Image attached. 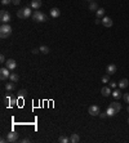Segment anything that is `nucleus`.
I'll use <instances>...</instances> for the list:
<instances>
[{"mask_svg":"<svg viewBox=\"0 0 129 143\" xmlns=\"http://www.w3.org/2000/svg\"><path fill=\"white\" fill-rule=\"evenodd\" d=\"M4 102H5V104L9 107V103H11V98L9 97H7V98H4Z\"/></svg>","mask_w":129,"mask_h":143,"instance_id":"31","label":"nucleus"},{"mask_svg":"<svg viewBox=\"0 0 129 143\" xmlns=\"http://www.w3.org/2000/svg\"><path fill=\"white\" fill-rule=\"evenodd\" d=\"M58 142H59V143H68V142H70V138H68V137H65V135H61V137L58 138Z\"/></svg>","mask_w":129,"mask_h":143,"instance_id":"21","label":"nucleus"},{"mask_svg":"<svg viewBox=\"0 0 129 143\" xmlns=\"http://www.w3.org/2000/svg\"><path fill=\"white\" fill-rule=\"evenodd\" d=\"M106 112H107V116H115V115H116L115 110H114V108H112L111 106H110V107L107 108V111H106Z\"/></svg>","mask_w":129,"mask_h":143,"instance_id":"23","label":"nucleus"},{"mask_svg":"<svg viewBox=\"0 0 129 143\" xmlns=\"http://www.w3.org/2000/svg\"><path fill=\"white\" fill-rule=\"evenodd\" d=\"M123 98H124V101H125L126 103H129V93H125V94L123 95Z\"/></svg>","mask_w":129,"mask_h":143,"instance_id":"28","label":"nucleus"},{"mask_svg":"<svg viewBox=\"0 0 129 143\" xmlns=\"http://www.w3.org/2000/svg\"><path fill=\"white\" fill-rule=\"evenodd\" d=\"M11 76V72H9V68L7 67H3L2 70H0V79L2 80H8Z\"/></svg>","mask_w":129,"mask_h":143,"instance_id":"6","label":"nucleus"},{"mask_svg":"<svg viewBox=\"0 0 129 143\" xmlns=\"http://www.w3.org/2000/svg\"><path fill=\"white\" fill-rule=\"evenodd\" d=\"M40 7H41V0H32V2H31V8L32 9L38 11Z\"/></svg>","mask_w":129,"mask_h":143,"instance_id":"10","label":"nucleus"},{"mask_svg":"<svg viewBox=\"0 0 129 143\" xmlns=\"http://www.w3.org/2000/svg\"><path fill=\"white\" fill-rule=\"evenodd\" d=\"M39 49H40V52H41L43 54H48V53L50 52V50H49V48H48L47 45H41V47H40Z\"/></svg>","mask_w":129,"mask_h":143,"instance_id":"22","label":"nucleus"},{"mask_svg":"<svg viewBox=\"0 0 129 143\" xmlns=\"http://www.w3.org/2000/svg\"><path fill=\"white\" fill-rule=\"evenodd\" d=\"M39 52H40V49H38V48L32 49V53H34V54H36V53H39Z\"/></svg>","mask_w":129,"mask_h":143,"instance_id":"34","label":"nucleus"},{"mask_svg":"<svg viewBox=\"0 0 129 143\" xmlns=\"http://www.w3.org/2000/svg\"><path fill=\"white\" fill-rule=\"evenodd\" d=\"M0 142H2V143H4V142H7V139H5V138H2V139H0Z\"/></svg>","mask_w":129,"mask_h":143,"instance_id":"37","label":"nucleus"},{"mask_svg":"<svg viewBox=\"0 0 129 143\" xmlns=\"http://www.w3.org/2000/svg\"><path fill=\"white\" fill-rule=\"evenodd\" d=\"M31 17H32V20H34V21H36V22H45V21L48 20V17H47L44 13H41L39 9H38V11H35V12L32 13V16H31Z\"/></svg>","mask_w":129,"mask_h":143,"instance_id":"3","label":"nucleus"},{"mask_svg":"<svg viewBox=\"0 0 129 143\" xmlns=\"http://www.w3.org/2000/svg\"><path fill=\"white\" fill-rule=\"evenodd\" d=\"M12 34V27L9 23H3L2 27H0V38L2 39H5L8 36H11Z\"/></svg>","mask_w":129,"mask_h":143,"instance_id":"1","label":"nucleus"},{"mask_svg":"<svg viewBox=\"0 0 129 143\" xmlns=\"http://www.w3.org/2000/svg\"><path fill=\"white\" fill-rule=\"evenodd\" d=\"M31 16H32V13H31L30 8H22V9H20L17 12V17L21 18V20H26V18H29Z\"/></svg>","mask_w":129,"mask_h":143,"instance_id":"2","label":"nucleus"},{"mask_svg":"<svg viewBox=\"0 0 129 143\" xmlns=\"http://www.w3.org/2000/svg\"><path fill=\"white\" fill-rule=\"evenodd\" d=\"M89 2H90V0H89Z\"/></svg>","mask_w":129,"mask_h":143,"instance_id":"40","label":"nucleus"},{"mask_svg":"<svg viewBox=\"0 0 129 143\" xmlns=\"http://www.w3.org/2000/svg\"><path fill=\"white\" fill-rule=\"evenodd\" d=\"M5 89H7L8 92H13V90L16 89V83H13V81L7 83V84H5Z\"/></svg>","mask_w":129,"mask_h":143,"instance_id":"16","label":"nucleus"},{"mask_svg":"<svg viewBox=\"0 0 129 143\" xmlns=\"http://www.w3.org/2000/svg\"><path fill=\"white\" fill-rule=\"evenodd\" d=\"M21 142H23V143H26V142H30V138H23Z\"/></svg>","mask_w":129,"mask_h":143,"instance_id":"36","label":"nucleus"},{"mask_svg":"<svg viewBox=\"0 0 129 143\" xmlns=\"http://www.w3.org/2000/svg\"><path fill=\"white\" fill-rule=\"evenodd\" d=\"M59 14H61V11H59L58 8H52V9H50V16H52L53 18H58Z\"/></svg>","mask_w":129,"mask_h":143,"instance_id":"12","label":"nucleus"},{"mask_svg":"<svg viewBox=\"0 0 129 143\" xmlns=\"http://www.w3.org/2000/svg\"><path fill=\"white\" fill-rule=\"evenodd\" d=\"M17 103V99L16 98H11V103H9V107H14Z\"/></svg>","mask_w":129,"mask_h":143,"instance_id":"25","label":"nucleus"},{"mask_svg":"<svg viewBox=\"0 0 129 143\" xmlns=\"http://www.w3.org/2000/svg\"><path fill=\"white\" fill-rule=\"evenodd\" d=\"M88 112L92 115V116H97V115H99V112H101V110H99V107L98 106H96V104H93V106H90L89 107V110H88Z\"/></svg>","mask_w":129,"mask_h":143,"instance_id":"7","label":"nucleus"},{"mask_svg":"<svg viewBox=\"0 0 129 143\" xmlns=\"http://www.w3.org/2000/svg\"><path fill=\"white\" fill-rule=\"evenodd\" d=\"M12 3V0H2V4L3 5H8V4H11Z\"/></svg>","mask_w":129,"mask_h":143,"instance_id":"29","label":"nucleus"},{"mask_svg":"<svg viewBox=\"0 0 129 143\" xmlns=\"http://www.w3.org/2000/svg\"><path fill=\"white\" fill-rule=\"evenodd\" d=\"M126 110H128V112H129V106H128V108H126Z\"/></svg>","mask_w":129,"mask_h":143,"instance_id":"38","label":"nucleus"},{"mask_svg":"<svg viewBox=\"0 0 129 143\" xmlns=\"http://www.w3.org/2000/svg\"><path fill=\"white\" fill-rule=\"evenodd\" d=\"M9 80H11V81H13V83H18V80H20V76H18L17 74H11V76H9Z\"/></svg>","mask_w":129,"mask_h":143,"instance_id":"19","label":"nucleus"},{"mask_svg":"<svg viewBox=\"0 0 129 143\" xmlns=\"http://www.w3.org/2000/svg\"><path fill=\"white\" fill-rule=\"evenodd\" d=\"M96 13H97V18H103L105 17V9L103 8H98V11Z\"/></svg>","mask_w":129,"mask_h":143,"instance_id":"18","label":"nucleus"},{"mask_svg":"<svg viewBox=\"0 0 129 143\" xmlns=\"http://www.w3.org/2000/svg\"><path fill=\"white\" fill-rule=\"evenodd\" d=\"M89 11H96V12H97V11H98V5H97L96 3H90V4H89Z\"/></svg>","mask_w":129,"mask_h":143,"instance_id":"24","label":"nucleus"},{"mask_svg":"<svg viewBox=\"0 0 129 143\" xmlns=\"http://www.w3.org/2000/svg\"><path fill=\"white\" fill-rule=\"evenodd\" d=\"M112 97H114L115 99H119V98L121 97V92H120V89H115V90L112 92Z\"/></svg>","mask_w":129,"mask_h":143,"instance_id":"20","label":"nucleus"},{"mask_svg":"<svg viewBox=\"0 0 129 143\" xmlns=\"http://www.w3.org/2000/svg\"><path fill=\"white\" fill-rule=\"evenodd\" d=\"M21 3V0H12V4H14V5H18Z\"/></svg>","mask_w":129,"mask_h":143,"instance_id":"33","label":"nucleus"},{"mask_svg":"<svg viewBox=\"0 0 129 143\" xmlns=\"http://www.w3.org/2000/svg\"><path fill=\"white\" fill-rule=\"evenodd\" d=\"M80 140V138H79V135L76 134V133H72L71 135H70V142L71 143H78Z\"/></svg>","mask_w":129,"mask_h":143,"instance_id":"17","label":"nucleus"},{"mask_svg":"<svg viewBox=\"0 0 129 143\" xmlns=\"http://www.w3.org/2000/svg\"><path fill=\"white\" fill-rule=\"evenodd\" d=\"M110 106L115 110V112H116V113L121 111V104H120L119 102H111V104H110Z\"/></svg>","mask_w":129,"mask_h":143,"instance_id":"13","label":"nucleus"},{"mask_svg":"<svg viewBox=\"0 0 129 143\" xmlns=\"http://www.w3.org/2000/svg\"><path fill=\"white\" fill-rule=\"evenodd\" d=\"M99 116H101V119H105L107 116V112H99Z\"/></svg>","mask_w":129,"mask_h":143,"instance_id":"32","label":"nucleus"},{"mask_svg":"<svg viewBox=\"0 0 129 143\" xmlns=\"http://www.w3.org/2000/svg\"><path fill=\"white\" fill-rule=\"evenodd\" d=\"M128 85H129L128 79H121V80L119 81V88H120V89H125Z\"/></svg>","mask_w":129,"mask_h":143,"instance_id":"14","label":"nucleus"},{"mask_svg":"<svg viewBox=\"0 0 129 143\" xmlns=\"http://www.w3.org/2000/svg\"><path fill=\"white\" fill-rule=\"evenodd\" d=\"M128 124H129V119H128Z\"/></svg>","mask_w":129,"mask_h":143,"instance_id":"39","label":"nucleus"},{"mask_svg":"<svg viewBox=\"0 0 129 143\" xmlns=\"http://www.w3.org/2000/svg\"><path fill=\"white\" fill-rule=\"evenodd\" d=\"M110 85H111V88H115V86H116V83H115V81H111Z\"/></svg>","mask_w":129,"mask_h":143,"instance_id":"35","label":"nucleus"},{"mask_svg":"<svg viewBox=\"0 0 129 143\" xmlns=\"http://www.w3.org/2000/svg\"><path fill=\"white\" fill-rule=\"evenodd\" d=\"M5 65H7V68H9V70H14V68L17 67V63H16V61H14V59H12V58L7 59Z\"/></svg>","mask_w":129,"mask_h":143,"instance_id":"8","label":"nucleus"},{"mask_svg":"<svg viewBox=\"0 0 129 143\" xmlns=\"http://www.w3.org/2000/svg\"><path fill=\"white\" fill-rule=\"evenodd\" d=\"M101 94H102L103 97H108V95L111 94V89H110L108 86H103V88L101 89Z\"/></svg>","mask_w":129,"mask_h":143,"instance_id":"15","label":"nucleus"},{"mask_svg":"<svg viewBox=\"0 0 129 143\" xmlns=\"http://www.w3.org/2000/svg\"><path fill=\"white\" fill-rule=\"evenodd\" d=\"M18 133H16V131H9L8 133V135H7V142H9V143H16V142H18Z\"/></svg>","mask_w":129,"mask_h":143,"instance_id":"4","label":"nucleus"},{"mask_svg":"<svg viewBox=\"0 0 129 143\" xmlns=\"http://www.w3.org/2000/svg\"><path fill=\"white\" fill-rule=\"evenodd\" d=\"M112 23H114V22H112V20H111L110 17H103V18H102V25H103L105 27H111Z\"/></svg>","mask_w":129,"mask_h":143,"instance_id":"9","label":"nucleus"},{"mask_svg":"<svg viewBox=\"0 0 129 143\" xmlns=\"http://www.w3.org/2000/svg\"><path fill=\"white\" fill-rule=\"evenodd\" d=\"M0 20H2L3 23H9L11 21V13L7 11H2L0 12Z\"/></svg>","mask_w":129,"mask_h":143,"instance_id":"5","label":"nucleus"},{"mask_svg":"<svg viewBox=\"0 0 129 143\" xmlns=\"http://www.w3.org/2000/svg\"><path fill=\"white\" fill-rule=\"evenodd\" d=\"M18 93H20V94H18V97H20V98H23V97L26 95V90H25V89H22V90H20Z\"/></svg>","mask_w":129,"mask_h":143,"instance_id":"26","label":"nucleus"},{"mask_svg":"<svg viewBox=\"0 0 129 143\" xmlns=\"http://www.w3.org/2000/svg\"><path fill=\"white\" fill-rule=\"evenodd\" d=\"M0 62H2V63H5V62H7V59H5V56H4V54L0 56Z\"/></svg>","mask_w":129,"mask_h":143,"instance_id":"30","label":"nucleus"},{"mask_svg":"<svg viewBox=\"0 0 129 143\" xmlns=\"http://www.w3.org/2000/svg\"><path fill=\"white\" fill-rule=\"evenodd\" d=\"M106 72H107V75H114L116 72V66L115 65H108L107 68H106Z\"/></svg>","mask_w":129,"mask_h":143,"instance_id":"11","label":"nucleus"},{"mask_svg":"<svg viewBox=\"0 0 129 143\" xmlns=\"http://www.w3.org/2000/svg\"><path fill=\"white\" fill-rule=\"evenodd\" d=\"M108 81H110V77H108V75H105V76L102 77V83H105V84H106V83H108Z\"/></svg>","mask_w":129,"mask_h":143,"instance_id":"27","label":"nucleus"}]
</instances>
